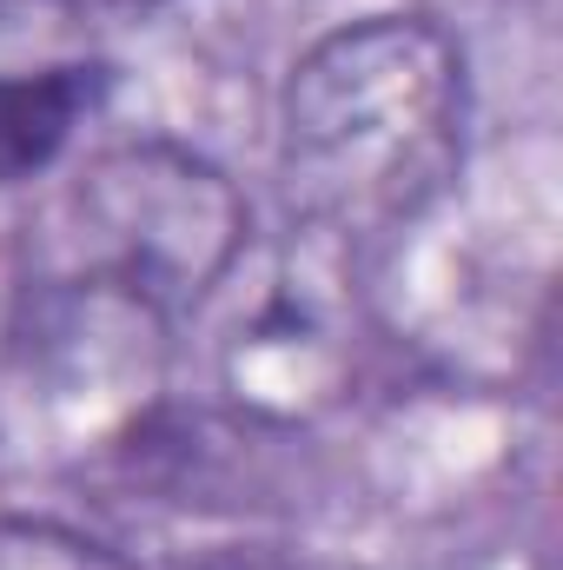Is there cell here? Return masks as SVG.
<instances>
[{"label": "cell", "mask_w": 563, "mask_h": 570, "mask_svg": "<svg viewBox=\"0 0 563 570\" xmlns=\"http://www.w3.org/2000/svg\"><path fill=\"white\" fill-rule=\"evenodd\" d=\"M246 246V199L213 159L166 140H134L87 159V173L67 186L40 273L120 285L179 318L206 305Z\"/></svg>", "instance_id": "3957f363"}, {"label": "cell", "mask_w": 563, "mask_h": 570, "mask_svg": "<svg viewBox=\"0 0 563 570\" xmlns=\"http://www.w3.org/2000/svg\"><path fill=\"white\" fill-rule=\"evenodd\" d=\"M0 570H134L120 551L47 524V518H0Z\"/></svg>", "instance_id": "8992f818"}, {"label": "cell", "mask_w": 563, "mask_h": 570, "mask_svg": "<svg viewBox=\"0 0 563 570\" xmlns=\"http://www.w3.org/2000/svg\"><path fill=\"white\" fill-rule=\"evenodd\" d=\"M166 325L120 285L33 273L0 345V431L47 464L146 438L172 352Z\"/></svg>", "instance_id": "7a4b0ae2"}, {"label": "cell", "mask_w": 563, "mask_h": 570, "mask_svg": "<svg viewBox=\"0 0 563 570\" xmlns=\"http://www.w3.org/2000/svg\"><path fill=\"white\" fill-rule=\"evenodd\" d=\"M100 67L0 73V186H20L60 159L73 127L100 107Z\"/></svg>", "instance_id": "5b68a950"}, {"label": "cell", "mask_w": 563, "mask_h": 570, "mask_svg": "<svg viewBox=\"0 0 563 570\" xmlns=\"http://www.w3.org/2000/svg\"><path fill=\"white\" fill-rule=\"evenodd\" d=\"M67 7H146V0H67Z\"/></svg>", "instance_id": "ba28073f"}, {"label": "cell", "mask_w": 563, "mask_h": 570, "mask_svg": "<svg viewBox=\"0 0 563 570\" xmlns=\"http://www.w3.org/2000/svg\"><path fill=\"white\" fill-rule=\"evenodd\" d=\"M199 312H213L219 385L253 419H312L352 385L358 312L338 273V239L312 226L298 246H246Z\"/></svg>", "instance_id": "277c9868"}, {"label": "cell", "mask_w": 563, "mask_h": 570, "mask_svg": "<svg viewBox=\"0 0 563 570\" xmlns=\"http://www.w3.org/2000/svg\"><path fill=\"white\" fill-rule=\"evenodd\" d=\"M464 53L424 13H365L298 53L279 94V179L298 226L365 239L424 213L457 166Z\"/></svg>", "instance_id": "6da1fadb"}, {"label": "cell", "mask_w": 563, "mask_h": 570, "mask_svg": "<svg viewBox=\"0 0 563 570\" xmlns=\"http://www.w3.org/2000/svg\"><path fill=\"white\" fill-rule=\"evenodd\" d=\"M192 570H298V564H285L279 551H259V544H226V551H206Z\"/></svg>", "instance_id": "52a82bcc"}]
</instances>
